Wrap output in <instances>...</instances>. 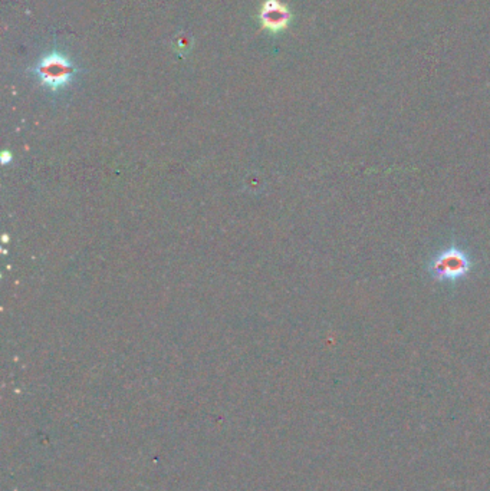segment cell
I'll return each instance as SVG.
<instances>
[{
	"label": "cell",
	"instance_id": "obj_2",
	"mask_svg": "<svg viewBox=\"0 0 490 491\" xmlns=\"http://www.w3.org/2000/svg\"><path fill=\"white\" fill-rule=\"evenodd\" d=\"M35 74L45 88L56 92L65 88L74 79L76 68L65 55L53 52L43 56L38 62L35 67Z\"/></svg>",
	"mask_w": 490,
	"mask_h": 491
},
{
	"label": "cell",
	"instance_id": "obj_1",
	"mask_svg": "<svg viewBox=\"0 0 490 491\" xmlns=\"http://www.w3.org/2000/svg\"><path fill=\"white\" fill-rule=\"evenodd\" d=\"M472 270V258L466 250L458 246H450L440 250L430 260L428 272L439 282L454 283L466 277Z\"/></svg>",
	"mask_w": 490,
	"mask_h": 491
},
{
	"label": "cell",
	"instance_id": "obj_3",
	"mask_svg": "<svg viewBox=\"0 0 490 491\" xmlns=\"http://www.w3.org/2000/svg\"><path fill=\"white\" fill-rule=\"evenodd\" d=\"M261 20L268 31L279 32L290 22V12L278 0H268L261 12Z\"/></svg>",
	"mask_w": 490,
	"mask_h": 491
}]
</instances>
